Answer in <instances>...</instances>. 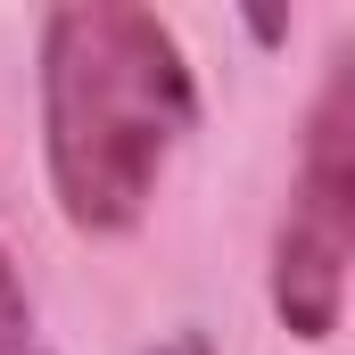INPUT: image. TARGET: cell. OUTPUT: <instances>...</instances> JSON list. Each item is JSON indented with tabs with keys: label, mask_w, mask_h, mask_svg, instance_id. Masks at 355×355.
Listing matches in <instances>:
<instances>
[{
	"label": "cell",
	"mask_w": 355,
	"mask_h": 355,
	"mask_svg": "<svg viewBox=\"0 0 355 355\" xmlns=\"http://www.w3.org/2000/svg\"><path fill=\"white\" fill-rule=\"evenodd\" d=\"M149 355H215V347H207V339H198V331H174V339H166V347H149Z\"/></svg>",
	"instance_id": "cell-4"
},
{
	"label": "cell",
	"mask_w": 355,
	"mask_h": 355,
	"mask_svg": "<svg viewBox=\"0 0 355 355\" xmlns=\"http://www.w3.org/2000/svg\"><path fill=\"white\" fill-rule=\"evenodd\" d=\"M347 265H355V58L339 50L331 83L306 116L297 182L272 232V314L289 339L322 347L347 322Z\"/></svg>",
	"instance_id": "cell-2"
},
{
	"label": "cell",
	"mask_w": 355,
	"mask_h": 355,
	"mask_svg": "<svg viewBox=\"0 0 355 355\" xmlns=\"http://www.w3.org/2000/svg\"><path fill=\"white\" fill-rule=\"evenodd\" d=\"M0 355H50L42 314H33V289H25V272H17L8 248H0Z\"/></svg>",
	"instance_id": "cell-3"
},
{
	"label": "cell",
	"mask_w": 355,
	"mask_h": 355,
	"mask_svg": "<svg viewBox=\"0 0 355 355\" xmlns=\"http://www.w3.org/2000/svg\"><path fill=\"white\" fill-rule=\"evenodd\" d=\"M190 124L198 75L157 8L75 0L42 17V166L75 232H132Z\"/></svg>",
	"instance_id": "cell-1"
}]
</instances>
